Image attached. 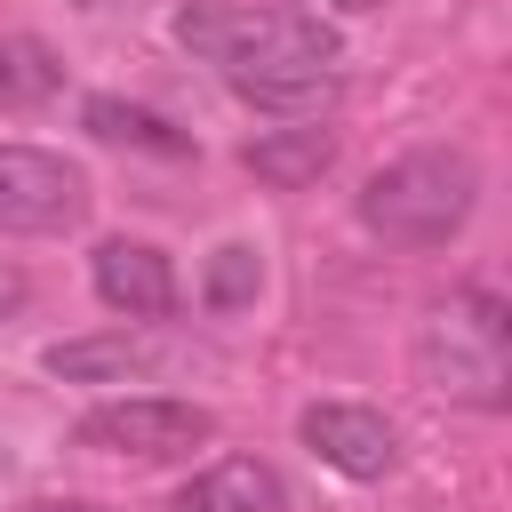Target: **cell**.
Instances as JSON below:
<instances>
[{
	"label": "cell",
	"instance_id": "cell-1",
	"mask_svg": "<svg viewBox=\"0 0 512 512\" xmlns=\"http://www.w3.org/2000/svg\"><path fill=\"white\" fill-rule=\"evenodd\" d=\"M176 40L256 112L312 120L336 96V32L296 8H176Z\"/></svg>",
	"mask_w": 512,
	"mask_h": 512
},
{
	"label": "cell",
	"instance_id": "cell-2",
	"mask_svg": "<svg viewBox=\"0 0 512 512\" xmlns=\"http://www.w3.org/2000/svg\"><path fill=\"white\" fill-rule=\"evenodd\" d=\"M416 376L464 408H512V312L496 288H448L416 328Z\"/></svg>",
	"mask_w": 512,
	"mask_h": 512
},
{
	"label": "cell",
	"instance_id": "cell-3",
	"mask_svg": "<svg viewBox=\"0 0 512 512\" xmlns=\"http://www.w3.org/2000/svg\"><path fill=\"white\" fill-rule=\"evenodd\" d=\"M480 208V168L456 144H424L400 152L392 168H376L360 184V224L392 248H448Z\"/></svg>",
	"mask_w": 512,
	"mask_h": 512
},
{
	"label": "cell",
	"instance_id": "cell-4",
	"mask_svg": "<svg viewBox=\"0 0 512 512\" xmlns=\"http://www.w3.org/2000/svg\"><path fill=\"white\" fill-rule=\"evenodd\" d=\"M80 448L96 456H136V464H168V456H192L216 440V416L200 400H168V392H136V400H104L72 424Z\"/></svg>",
	"mask_w": 512,
	"mask_h": 512
},
{
	"label": "cell",
	"instance_id": "cell-5",
	"mask_svg": "<svg viewBox=\"0 0 512 512\" xmlns=\"http://www.w3.org/2000/svg\"><path fill=\"white\" fill-rule=\"evenodd\" d=\"M88 176L64 152L0 144V232H72L88 216Z\"/></svg>",
	"mask_w": 512,
	"mask_h": 512
},
{
	"label": "cell",
	"instance_id": "cell-6",
	"mask_svg": "<svg viewBox=\"0 0 512 512\" xmlns=\"http://www.w3.org/2000/svg\"><path fill=\"white\" fill-rule=\"evenodd\" d=\"M296 440H304L328 472H344V480H384V472L400 464L392 424H384L376 408H360V400H312V408L296 416Z\"/></svg>",
	"mask_w": 512,
	"mask_h": 512
},
{
	"label": "cell",
	"instance_id": "cell-7",
	"mask_svg": "<svg viewBox=\"0 0 512 512\" xmlns=\"http://www.w3.org/2000/svg\"><path fill=\"white\" fill-rule=\"evenodd\" d=\"M88 280L120 320H168L176 312V264L152 240H104L88 256Z\"/></svg>",
	"mask_w": 512,
	"mask_h": 512
},
{
	"label": "cell",
	"instance_id": "cell-8",
	"mask_svg": "<svg viewBox=\"0 0 512 512\" xmlns=\"http://www.w3.org/2000/svg\"><path fill=\"white\" fill-rule=\"evenodd\" d=\"M176 512H288V488L256 456H224V464H208L176 488Z\"/></svg>",
	"mask_w": 512,
	"mask_h": 512
},
{
	"label": "cell",
	"instance_id": "cell-9",
	"mask_svg": "<svg viewBox=\"0 0 512 512\" xmlns=\"http://www.w3.org/2000/svg\"><path fill=\"white\" fill-rule=\"evenodd\" d=\"M328 160H336V136H328L320 120H296V128H272V136L248 144V168H256L272 192H304V184H320Z\"/></svg>",
	"mask_w": 512,
	"mask_h": 512
},
{
	"label": "cell",
	"instance_id": "cell-10",
	"mask_svg": "<svg viewBox=\"0 0 512 512\" xmlns=\"http://www.w3.org/2000/svg\"><path fill=\"white\" fill-rule=\"evenodd\" d=\"M56 88H64L56 48L32 40V32H0V112H32V104H48Z\"/></svg>",
	"mask_w": 512,
	"mask_h": 512
},
{
	"label": "cell",
	"instance_id": "cell-11",
	"mask_svg": "<svg viewBox=\"0 0 512 512\" xmlns=\"http://www.w3.org/2000/svg\"><path fill=\"white\" fill-rule=\"evenodd\" d=\"M144 368V344L136 336H72V344H48V376L64 384H128Z\"/></svg>",
	"mask_w": 512,
	"mask_h": 512
},
{
	"label": "cell",
	"instance_id": "cell-12",
	"mask_svg": "<svg viewBox=\"0 0 512 512\" xmlns=\"http://www.w3.org/2000/svg\"><path fill=\"white\" fill-rule=\"evenodd\" d=\"M80 120H88V136H104V144H144V152H184V136L160 120V112H144V104H120V96H88L80 104Z\"/></svg>",
	"mask_w": 512,
	"mask_h": 512
},
{
	"label": "cell",
	"instance_id": "cell-13",
	"mask_svg": "<svg viewBox=\"0 0 512 512\" xmlns=\"http://www.w3.org/2000/svg\"><path fill=\"white\" fill-rule=\"evenodd\" d=\"M256 288H264V256H256L248 240L216 248L208 272H200V304H208V312H240V304H256Z\"/></svg>",
	"mask_w": 512,
	"mask_h": 512
},
{
	"label": "cell",
	"instance_id": "cell-14",
	"mask_svg": "<svg viewBox=\"0 0 512 512\" xmlns=\"http://www.w3.org/2000/svg\"><path fill=\"white\" fill-rule=\"evenodd\" d=\"M24 512H104V504H88V496H32Z\"/></svg>",
	"mask_w": 512,
	"mask_h": 512
},
{
	"label": "cell",
	"instance_id": "cell-15",
	"mask_svg": "<svg viewBox=\"0 0 512 512\" xmlns=\"http://www.w3.org/2000/svg\"><path fill=\"white\" fill-rule=\"evenodd\" d=\"M16 304H24V272H16V264H0V312H16Z\"/></svg>",
	"mask_w": 512,
	"mask_h": 512
},
{
	"label": "cell",
	"instance_id": "cell-16",
	"mask_svg": "<svg viewBox=\"0 0 512 512\" xmlns=\"http://www.w3.org/2000/svg\"><path fill=\"white\" fill-rule=\"evenodd\" d=\"M72 8H112V0H72Z\"/></svg>",
	"mask_w": 512,
	"mask_h": 512
},
{
	"label": "cell",
	"instance_id": "cell-17",
	"mask_svg": "<svg viewBox=\"0 0 512 512\" xmlns=\"http://www.w3.org/2000/svg\"><path fill=\"white\" fill-rule=\"evenodd\" d=\"M0 472H8V456H0Z\"/></svg>",
	"mask_w": 512,
	"mask_h": 512
}]
</instances>
